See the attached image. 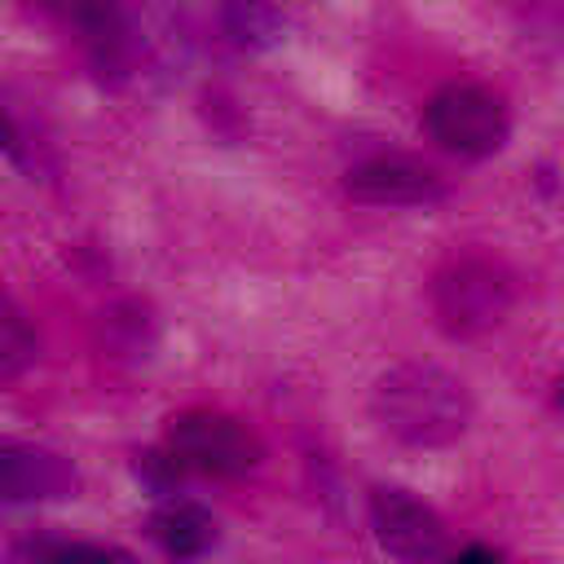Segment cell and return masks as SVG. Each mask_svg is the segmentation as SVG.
Returning <instances> with one entry per match:
<instances>
[{
	"label": "cell",
	"instance_id": "obj_16",
	"mask_svg": "<svg viewBox=\"0 0 564 564\" xmlns=\"http://www.w3.org/2000/svg\"><path fill=\"white\" fill-rule=\"evenodd\" d=\"M555 405H560V410H564V379H560V383H555Z\"/></svg>",
	"mask_w": 564,
	"mask_h": 564
},
{
	"label": "cell",
	"instance_id": "obj_2",
	"mask_svg": "<svg viewBox=\"0 0 564 564\" xmlns=\"http://www.w3.org/2000/svg\"><path fill=\"white\" fill-rule=\"evenodd\" d=\"M516 300V278L494 256H458L432 278V313L436 326L454 339L485 335L507 317Z\"/></svg>",
	"mask_w": 564,
	"mask_h": 564
},
{
	"label": "cell",
	"instance_id": "obj_11",
	"mask_svg": "<svg viewBox=\"0 0 564 564\" xmlns=\"http://www.w3.org/2000/svg\"><path fill=\"white\" fill-rule=\"evenodd\" d=\"M4 564H137L132 551L110 542H66V538H22L9 546Z\"/></svg>",
	"mask_w": 564,
	"mask_h": 564
},
{
	"label": "cell",
	"instance_id": "obj_9",
	"mask_svg": "<svg viewBox=\"0 0 564 564\" xmlns=\"http://www.w3.org/2000/svg\"><path fill=\"white\" fill-rule=\"evenodd\" d=\"M150 538L167 560L189 564V560H203L220 533H216V520L207 507H198L189 498H167L150 511Z\"/></svg>",
	"mask_w": 564,
	"mask_h": 564
},
{
	"label": "cell",
	"instance_id": "obj_8",
	"mask_svg": "<svg viewBox=\"0 0 564 564\" xmlns=\"http://www.w3.org/2000/svg\"><path fill=\"white\" fill-rule=\"evenodd\" d=\"M79 485L75 467L26 441H0V502L4 507H26V502H57L70 498Z\"/></svg>",
	"mask_w": 564,
	"mask_h": 564
},
{
	"label": "cell",
	"instance_id": "obj_5",
	"mask_svg": "<svg viewBox=\"0 0 564 564\" xmlns=\"http://www.w3.org/2000/svg\"><path fill=\"white\" fill-rule=\"evenodd\" d=\"M370 529H375L379 546L401 564H436L449 551L445 520L423 498H414L410 489H397V485L370 489Z\"/></svg>",
	"mask_w": 564,
	"mask_h": 564
},
{
	"label": "cell",
	"instance_id": "obj_1",
	"mask_svg": "<svg viewBox=\"0 0 564 564\" xmlns=\"http://www.w3.org/2000/svg\"><path fill=\"white\" fill-rule=\"evenodd\" d=\"M370 414L392 441L414 449H441L467 432L471 392L458 375L432 361H401L375 379Z\"/></svg>",
	"mask_w": 564,
	"mask_h": 564
},
{
	"label": "cell",
	"instance_id": "obj_3",
	"mask_svg": "<svg viewBox=\"0 0 564 564\" xmlns=\"http://www.w3.org/2000/svg\"><path fill=\"white\" fill-rule=\"evenodd\" d=\"M423 128L441 150L458 159H489L507 145L511 115L502 97L485 84H445L441 93H432Z\"/></svg>",
	"mask_w": 564,
	"mask_h": 564
},
{
	"label": "cell",
	"instance_id": "obj_14",
	"mask_svg": "<svg viewBox=\"0 0 564 564\" xmlns=\"http://www.w3.org/2000/svg\"><path fill=\"white\" fill-rule=\"evenodd\" d=\"M0 154L13 159L18 167H31V159H26V141H22V132H18V123L9 119L4 106H0Z\"/></svg>",
	"mask_w": 564,
	"mask_h": 564
},
{
	"label": "cell",
	"instance_id": "obj_15",
	"mask_svg": "<svg viewBox=\"0 0 564 564\" xmlns=\"http://www.w3.org/2000/svg\"><path fill=\"white\" fill-rule=\"evenodd\" d=\"M449 564H502V555H498L494 546H467V551H458Z\"/></svg>",
	"mask_w": 564,
	"mask_h": 564
},
{
	"label": "cell",
	"instance_id": "obj_7",
	"mask_svg": "<svg viewBox=\"0 0 564 564\" xmlns=\"http://www.w3.org/2000/svg\"><path fill=\"white\" fill-rule=\"evenodd\" d=\"M48 13H57L93 57V66L106 75H123L132 62V18L123 0H40Z\"/></svg>",
	"mask_w": 564,
	"mask_h": 564
},
{
	"label": "cell",
	"instance_id": "obj_4",
	"mask_svg": "<svg viewBox=\"0 0 564 564\" xmlns=\"http://www.w3.org/2000/svg\"><path fill=\"white\" fill-rule=\"evenodd\" d=\"M167 454L185 471L238 480V476H247V471L260 467L264 445L234 414H220V410H185V414H176L167 423Z\"/></svg>",
	"mask_w": 564,
	"mask_h": 564
},
{
	"label": "cell",
	"instance_id": "obj_10",
	"mask_svg": "<svg viewBox=\"0 0 564 564\" xmlns=\"http://www.w3.org/2000/svg\"><path fill=\"white\" fill-rule=\"evenodd\" d=\"M220 26L247 53H269L286 40V13L269 0H225Z\"/></svg>",
	"mask_w": 564,
	"mask_h": 564
},
{
	"label": "cell",
	"instance_id": "obj_13",
	"mask_svg": "<svg viewBox=\"0 0 564 564\" xmlns=\"http://www.w3.org/2000/svg\"><path fill=\"white\" fill-rule=\"evenodd\" d=\"M181 471H185V467H181L167 449H163V454H141V463H137V476H141L154 494H172L176 480H181Z\"/></svg>",
	"mask_w": 564,
	"mask_h": 564
},
{
	"label": "cell",
	"instance_id": "obj_12",
	"mask_svg": "<svg viewBox=\"0 0 564 564\" xmlns=\"http://www.w3.org/2000/svg\"><path fill=\"white\" fill-rule=\"evenodd\" d=\"M35 352H40V339H35L31 317L22 313V304L13 295L0 291V383L31 370Z\"/></svg>",
	"mask_w": 564,
	"mask_h": 564
},
{
	"label": "cell",
	"instance_id": "obj_6",
	"mask_svg": "<svg viewBox=\"0 0 564 564\" xmlns=\"http://www.w3.org/2000/svg\"><path fill=\"white\" fill-rule=\"evenodd\" d=\"M344 189L370 207H427L445 198V181L414 154H375L348 167Z\"/></svg>",
	"mask_w": 564,
	"mask_h": 564
}]
</instances>
